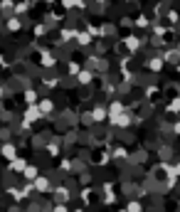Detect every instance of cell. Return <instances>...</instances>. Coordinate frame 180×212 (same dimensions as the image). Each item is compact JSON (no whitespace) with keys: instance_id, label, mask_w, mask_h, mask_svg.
Instances as JSON below:
<instances>
[{"instance_id":"9c48e42d","label":"cell","mask_w":180,"mask_h":212,"mask_svg":"<svg viewBox=\"0 0 180 212\" xmlns=\"http://www.w3.org/2000/svg\"><path fill=\"white\" fill-rule=\"evenodd\" d=\"M175 170H178V173H180V163H178V168H175Z\"/></svg>"},{"instance_id":"ba28073f","label":"cell","mask_w":180,"mask_h":212,"mask_svg":"<svg viewBox=\"0 0 180 212\" xmlns=\"http://www.w3.org/2000/svg\"><path fill=\"white\" fill-rule=\"evenodd\" d=\"M55 212H67V210H64V207H57V210H55Z\"/></svg>"},{"instance_id":"6da1fadb","label":"cell","mask_w":180,"mask_h":212,"mask_svg":"<svg viewBox=\"0 0 180 212\" xmlns=\"http://www.w3.org/2000/svg\"><path fill=\"white\" fill-rule=\"evenodd\" d=\"M35 185H37V190H42V192H45V190H49V183H47L45 178H40V180L35 183Z\"/></svg>"},{"instance_id":"52a82bcc","label":"cell","mask_w":180,"mask_h":212,"mask_svg":"<svg viewBox=\"0 0 180 212\" xmlns=\"http://www.w3.org/2000/svg\"><path fill=\"white\" fill-rule=\"evenodd\" d=\"M8 25H10V30H17V27H20V22H17V20H10Z\"/></svg>"},{"instance_id":"5b68a950","label":"cell","mask_w":180,"mask_h":212,"mask_svg":"<svg viewBox=\"0 0 180 212\" xmlns=\"http://www.w3.org/2000/svg\"><path fill=\"white\" fill-rule=\"evenodd\" d=\"M128 212H141V207H138V202H131V205H128Z\"/></svg>"},{"instance_id":"8992f818","label":"cell","mask_w":180,"mask_h":212,"mask_svg":"<svg viewBox=\"0 0 180 212\" xmlns=\"http://www.w3.org/2000/svg\"><path fill=\"white\" fill-rule=\"evenodd\" d=\"M170 109H173V111H180V99H175V101L170 104Z\"/></svg>"},{"instance_id":"3957f363","label":"cell","mask_w":180,"mask_h":212,"mask_svg":"<svg viewBox=\"0 0 180 212\" xmlns=\"http://www.w3.org/2000/svg\"><path fill=\"white\" fill-rule=\"evenodd\" d=\"M25 175L27 178H35V175H37V168H25Z\"/></svg>"},{"instance_id":"277c9868","label":"cell","mask_w":180,"mask_h":212,"mask_svg":"<svg viewBox=\"0 0 180 212\" xmlns=\"http://www.w3.org/2000/svg\"><path fill=\"white\" fill-rule=\"evenodd\" d=\"M3 153H5V156H8V158H12V156H15V150H12L10 146H5V148H3Z\"/></svg>"},{"instance_id":"7a4b0ae2","label":"cell","mask_w":180,"mask_h":212,"mask_svg":"<svg viewBox=\"0 0 180 212\" xmlns=\"http://www.w3.org/2000/svg\"><path fill=\"white\" fill-rule=\"evenodd\" d=\"M12 170H25V160H12Z\"/></svg>"}]
</instances>
